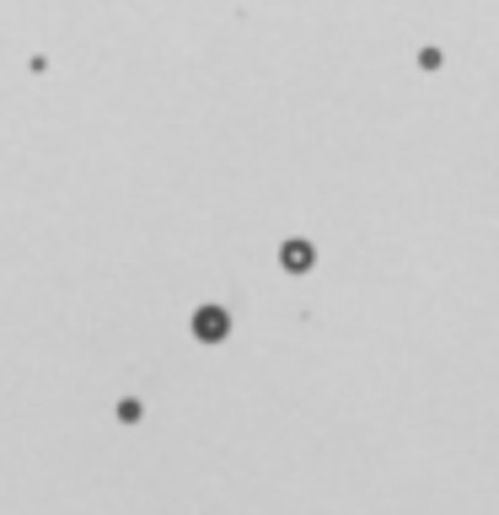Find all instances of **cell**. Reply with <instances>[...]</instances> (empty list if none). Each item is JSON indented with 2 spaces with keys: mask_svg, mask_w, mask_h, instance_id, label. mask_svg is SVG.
<instances>
[{
  "mask_svg": "<svg viewBox=\"0 0 499 515\" xmlns=\"http://www.w3.org/2000/svg\"><path fill=\"white\" fill-rule=\"evenodd\" d=\"M280 269H285V274H312V269H317V247H312L306 236L280 242Z\"/></svg>",
  "mask_w": 499,
  "mask_h": 515,
  "instance_id": "cell-2",
  "label": "cell"
},
{
  "mask_svg": "<svg viewBox=\"0 0 499 515\" xmlns=\"http://www.w3.org/2000/svg\"><path fill=\"white\" fill-rule=\"evenodd\" d=\"M188 328H194V339H199V344H210V349H215V344H226V339H231V312H226L220 301H204V306L188 317Z\"/></svg>",
  "mask_w": 499,
  "mask_h": 515,
  "instance_id": "cell-1",
  "label": "cell"
},
{
  "mask_svg": "<svg viewBox=\"0 0 499 515\" xmlns=\"http://www.w3.org/2000/svg\"><path fill=\"white\" fill-rule=\"evenodd\" d=\"M441 59H446L441 48H419V70H441Z\"/></svg>",
  "mask_w": 499,
  "mask_h": 515,
  "instance_id": "cell-4",
  "label": "cell"
},
{
  "mask_svg": "<svg viewBox=\"0 0 499 515\" xmlns=\"http://www.w3.org/2000/svg\"><path fill=\"white\" fill-rule=\"evenodd\" d=\"M140 414H145L140 398H124V403H118V419H124V425H140Z\"/></svg>",
  "mask_w": 499,
  "mask_h": 515,
  "instance_id": "cell-3",
  "label": "cell"
}]
</instances>
